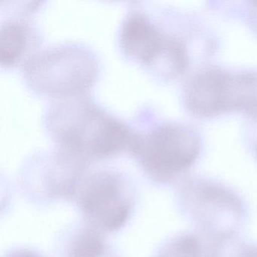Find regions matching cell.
<instances>
[{
    "mask_svg": "<svg viewBox=\"0 0 257 257\" xmlns=\"http://www.w3.org/2000/svg\"><path fill=\"white\" fill-rule=\"evenodd\" d=\"M200 150L201 140L193 129L169 123L138 138L132 151L147 177L165 183L188 169Z\"/></svg>",
    "mask_w": 257,
    "mask_h": 257,
    "instance_id": "obj_4",
    "label": "cell"
},
{
    "mask_svg": "<svg viewBox=\"0 0 257 257\" xmlns=\"http://www.w3.org/2000/svg\"><path fill=\"white\" fill-rule=\"evenodd\" d=\"M26 45L25 28L17 22L3 25L0 31V62L10 67L19 61Z\"/></svg>",
    "mask_w": 257,
    "mask_h": 257,
    "instance_id": "obj_8",
    "label": "cell"
},
{
    "mask_svg": "<svg viewBox=\"0 0 257 257\" xmlns=\"http://www.w3.org/2000/svg\"><path fill=\"white\" fill-rule=\"evenodd\" d=\"M4 257H46L35 249L27 247L13 248L7 252Z\"/></svg>",
    "mask_w": 257,
    "mask_h": 257,
    "instance_id": "obj_10",
    "label": "cell"
},
{
    "mask_svg": "<svg viewBox=\"0 0 257 257\" xmlns=\"http://www.w3.org/2000/svg\"><path fill=\"white\" fill-rule=\"evenodd\" d=\"M200 246L191 236H180L164 245L156 257H199Z\"/></svg>",
    "mask_w": 257,
    "mask_h": 257,
    "instance_id": "obj_9",
    "label": "cell"
},
{
    "mask_svg": "<svg viewBox=\"0 0 257 257\" xmlns=\"http://www.w3.org/2000/svg\"><path fill=\"white\" fill-rule=\"evenodd\" d=\"M239 257H257V249H249L242 252Z\"/></svg>",
    "mask_w": 257,
    "mask_h": 257,
    "instance_id": "obj_12",
    "label": "cell"
},
{
    "mask_svg": "<svg viewBox=\"0 0 257 257\" xmlns=\"http://www.w3.org/2000/svg\"><path fill=\"white\" fill-rule=\"evenodd\" d=\"M121 47L126 54L149 67H157L168 50L171 39L164 38L148 19L133 13L123 23Z\"/></svg>",
    "mask_w": 257,
    "mask_h": 257,
    "instance_id": "obj_6",
    "label": "cell"
},
{
    "mask_svg": "<svg viewBox=\"0 0 257 257\" xmlns=\"http://www.w3.org/2000/svg\"><path fill=\"white\" fill-rule=\"evenodd\" d=\"M95 65L89 55L72 48L48 51L31 60L27 73L31 85L49 94H79L90 86Z\"/></svg>",
    "mask_w": 257,
    "mask_h": 257,
    "instance_id": "obj_5",
    "label": "cell"
},
{
    "mask_svg": "<svg viewBox=\"0 0 257 257\" xmlns=\"http://www.w3.org/2000/svg\"><path fill=\"white\" fill-rule=\"evenodd\" d=\"M49 125L67 154L80 159L132 151L138 138L124 123L82 98L56 103L49 113Z\"/></svg>",
    "mask_w": 257,
    "mask_h": 257,
    "instance_id": "obj_1",
    "label": "cell"
},
{
    "mask_svg": "<svg viewBox=\"0 0 257 257\" xmlns=\"http://www.w3.org/2000/svg\"><path fill=\"white\" fill-rule=\"evenodd\" d=\"M73 201L86 224L102 234H112L130 222L136 195L132 184L119 174L98 171L83 176Z\"/></svg>",
    "mask_w": 257,
    "mask_h": 257,
    "instance_id": "obj_3",
    "label": "cell"
},
{
    "mask_svg": "<svg viewBox=\"0 0 257 257\" xmlns=\"http://www.w3.org/2000/svg\"><path fill=\"white\" fill-rule=\"evenodd\" d=\"M60 257H118L97 230L76 225L61 239Z\"/></svg>",
    "mask_w": 257,
    "mask_h": 257,
    "instance_id": "obj_7",
    "label": "cell"
},
{
    "mask_svg": "<svg viewBox=\"0 0 257 257\" xmlns=\"http://www.w3.org/2000/svg\"><path fill=\"white\" fill-rule=\"evenodd\" d=\"M251 20H252V25H254L255 29L257 30V3H255V5L252 7V10H251Z\"/></svg>",
    "mask_w": 257,
    "mask_h": 257,
    "instance_id": "obj_11",
    "label": "cell"
},
{
    "mask_svg": "<svg viewBox=\"0 0 257 257\" xmlns=\"http://www.w3.org/2000/svg\"><path fill=\"white\" fill-rule=\"evenodd\" d=\"M185 101L189 110L198 116L244 111L257 120V71L203 70L188 83Z\"/></svg>",
    "mask_w": 257,
    "mask_h": 257,
    "instance_id": "obj_2",
    "label": "cell"
}]
</instances>
